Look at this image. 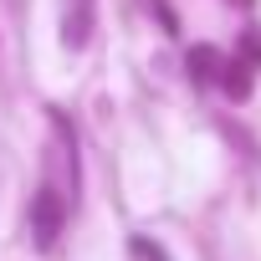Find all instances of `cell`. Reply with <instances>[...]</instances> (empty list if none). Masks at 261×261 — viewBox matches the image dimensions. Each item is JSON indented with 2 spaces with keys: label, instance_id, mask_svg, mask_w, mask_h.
<instances>
[{
  "label": "cell",
  "instance_id": "cell-1",
  "mask_svg": "<svg viewBox=\"0 0 261 261\" xmlns=\"http://www.w3.org/2000/svg\"><path fill=\"white\" fill-rule=\"evenodd\" d=\"M36 241L41 246H51V236H57V195L51 190H41V200H36Z\"/></svg>",
  "mask_w": 261,
  "mask_h": 261
}]
</instances>
